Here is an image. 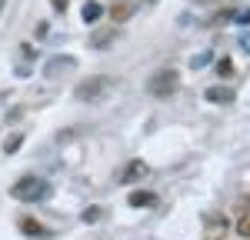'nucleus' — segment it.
<instances>
[{"label":"nucleus","mask_w":250,"mask_h":240,"mask_svg":"<svg viewBox=\"0 0 250 240\" xmlns=\"http://www.w3.org/2000/svg\"><path fill=\"white\" fill-rule=\"evenodd\" d=\"M77 100H83V103H100V100H107L110 94H114V80L104 77V74H97V77H87L77 83Z\"/></svg>","instance_id":"nucleus-1"},{"label":"nucleus","mask_w":250,"mask_h":240,"mask_svg":"<svg viewBox=\"0 0 250 240\" xmlns=\"http://www.w3.org/2000/svg\"><path fill=\"white\" fill-rule=\"evenodd\" d=\"M10 197L23 200V203L47 200V197H50V183H47V180H40V177H34V174H27V177H20L17 183L10 187Z\"/></svg>","instance_id":"nucleus-2"},{"label":"nucleus","mask_w":250,"mask_h":240,"mask_svg":"<svg viewBox=\"0 0 250 240\" xmlns=\"http://www.w3.org/2000/svg\"><path fill=\"white\" fill-rule=\"evenodd\" d=\"M147 90H150V97H173L180 90V74L173 67H164L147 80Z\"/></svg>","instance_id":"nucleus-3"},{"label":"nucleus","mask_w":250,"mask_h":240,"mask_svg":"<svg viewBox=\"0 0 250 240\" xmlns=\"http://www.w3.org/2000/svg\"><path fill=\"white\" fill-rule=\"evenodd\" d=\"M134 7H137L134 0H114L107 14L114 17V23H124V20H130V17H134Z\"/></svg>","instance_id":"nucleus-4"},{"label":"nucleus","mask_w":250,"mask_h":240,"mask_svg":"<svg viewBox=\"0 0 250 240\" xmlns=\"http://www.w3.org/2000/svg\"><path fill=\"white\" fill-rule=\"evenodd\" d=\"M74 63H77L74 57H50V63H47V77H63L67 70H74Z\"/></svg>","instance_id":"nucleus-5"},{"label":"nucleus","mask_w":250,"mask_h":240,"mask_svg":"<svg viewBox=\"0 0 250 240\" xmlns=\"http://www.w3.org/2000/svg\"><path fill=\"white\" fill-rule=\"evenodd\" d=\"M144 174H147V163H144V160H130V163L124 167V174H120L117 180H120V183H134V180H140Z\"/></svg>","instance_id":"nucleus-6"},{"label":"nucleus","mask_w":250,"mask_h":240,"mask_svg":"<svg viewBox=\"0 0 250 240\" xmlns=\"http://www.w3.org/2000/svg\"><path fill=\"white\" fill-rule=\"evenodd\" d=\"M17 223H20V234H27V237H47V230H43L34 217H20Z\"/></svg>","instance_id":"nucleus-7"},{"label":"nucleus","mask_w":250,"mask_h":240,"mask_svg":"<svg viewBox=\"0 0 250 240\" xmlns=\"http://www.w3.org/2000/svg\"><path fill=\"white\" fill-rule=\"evenodd\" d=\"M127 203H130V207H154L157 194H150V190H134V194L127 197Z\"/></svg>","instance_id":"nucleus-8"},{"label":"nucleus","mask_w":250,"mask_h":240,"mask_svg":"<svg viewBox=\"0 0 250 240\" xmlns=\"http://www.w3.org/2000/svg\"><path fill=\"white\" fill-rule=\"evenodd\" d=\"M100 14H104V7H100L97 0H87V3H83V10H80L83 23H97V20H100Z\"/></svg>","instance_id":"nucleus-9"},{"label":"nucleus","mask_w":250,"mask_h":240,"mask_svg":"<svg viewBox=\"0 0 250 240\" xmlns=\"http://www.w3.org/2000/svg\"><path fill=\"white\" fill-rule=\"evenodd\" d=\"M114 40H117V30H97L94 37H90V47H97V50H100V47H110Z\"/></svg>","instance_id":"nucleus-10"},{"label":"nucleus","mask_w":250,"mask_h":240,"mask_svg":"<svg viewBox=\"0 0 250 240\" xmlns=\"http://www.w3.org/2000/svg\"><path fill=\"white\" fill-rule=\"evenodd\" d=\"M204 97L210 100V103H230V100H233V90H224V87H213V90H207Z\"/></svg>","instance_id":"nucleus-11"},{"label":"nucleus","mask_w":250,"mask_h":240,"mask_svg":"<svg viewBox=\"0 0 250 240\" xmlns=\"http://www.w3.org/2000/svg\"><path fill=\"white\" fill-rule=\"evenodd\" d=\"M100 217H104V207H87V210L80 214V220H83V223H97Z\"/></svg>","instance_id":"nucleus-12"},{"label":"nucleus","mask_w":250,"mask_h":240,"mask_svg":"<svg viewBox=\"0 0 250 240\" xmlns=\"http://www.w3.org/2000/svg\"><path fill=\"white\" fill-rule=\"evenodd\" d=\"M20 143H23V134H14V137H7L3 150H7V154H17V150H20Z\"/></svg>","instance_id":"nucleus-13"},{"label":"nucleus","mask_w":250,"mask_h":240,"mask_svg":"<svg viewBox=\"0 0 250 240\" xmlns=\"http://www.w3.org/2000/svg\"><path fill=\"white\" fill-rule=\"evenodd\" d=\"M217 74H220V77H233V63L227 57H220L217 60Z\"/></svg>","instance_id":"nucleus-14"},{"label":"nucleus","mask_w":250,"mask_h":240,"mask_svg":"<svg viewBox=\"0 0 250 240\" xmlns=\"http://www.w3.org/2000/svg\"><path fill=\"white\" fill-rule=\"evenodd\" d=\"M207 60H210V50H200L197 57H190V67H193V70H200V67H207Z\"/></svg>","instance_id":"nucleus-15"},{"label":"nucleus","mask_w":250,"mask_h":240,"mask_svg":"<svg viewBox=\"0 0 250 240\" xmlns=\"http://www.w3.org/2000/svg\"><path fill=\"white\" fill-rule=\"evenodd\" d=\"M237 234H240V237H250V210L240 217V223H237Z\"/></svg>","instance_id":"nucleus-16"},{"label":"nucleus","mask_w":250,"mask_h":240,"mask_svg":"<svg viewBox=\"0 0 250 240\" xmlns=\"http://www.w3.org/2000/svg\"><path fill=\"white\" fill-rule=\"evenodd\" d=\"M230 20H237V23H244V27H247V23H250V7H247V10H237V14H230Z\"/></svg>","instance_id":"nucleus-17"},{"label":"nucleus","mask_w":250,"mask_h":240,"mask_svg":"<svg viewBox=\"0 0 250 240\" xmlns=\"http://www.w3.org/2000/svg\"><path fill=\"white\" fill-rule=\"evenodd\" d=\"M237 43H240V50L250 57V30H247V34H240V40H237Z\"/></svg>","instance_id":"nucleus-18"},{"label":"nucleus","mask_w":250,"mask_h":240,"mask_svg":"<svg viewBox=\"0 0 250 240\" xmlns=\"http://www.w3.org/2000/svg\"><path fill=\"white\" fill-rule=\"evenodd\" d=\"M50 3H54V10H67V3H70V0H50Z\"/></svg>","instance_id":"nucleus-19"},{"label":"nucleus","mask_w":250,"mask_h":240,"mask_svg":"<svg viewBox=\"0 0 250 240\" xmlns=\"http://www.w3.org/2000/svg\"><path fill=\"white\" fill-rule=\"evenodd\" d=\"M157 0H140V7H154Z\"/></svg>","instance_id":"nucleus-20"},{"label":"nucleus","mask_w":250,"mask_h":240,"mask_svg":"<svg viewBox=\"0 0 250 240\" xmlns=\"http://www.w3.org/2000/svg\"><path fill=\"white\" fill-rule=\"evenodd\" d=\"M3 3H7V0H0V10H3Z\"/></svg>","instance_id":"nucleus-21"}]
</instances>
